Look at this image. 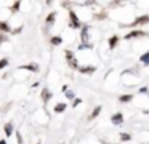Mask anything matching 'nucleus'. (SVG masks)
I'll return each mask as SVG.
<instances>
[{"instance_id": "obj_1", "label": "nucleus", "mask_w": 149, "mask_h": 144, "mask_svg": "<svg viewBox=\"0 0 149 144\" xmlns=\"http://www.w3.org/2000/svg\"><path fill=\"white\" fill-rule=\"evenodd\" d=\"M69 16H71V26H72V27H75V29L80 27V22H79L75 13H74V11H69Z\"/></svg>"}, {"instance_id": "obj_2", "label": "nucleus", "mask_w": 149, "mask_h": 144, "mask_svg": "<svg viewBox=\"0 0 149 144\" xmlns=\"http://www.w3.org/2000/svg\"><path fill=\"white\" fill-rule=\"evenodd\" d=\"M66 58L69 59L71 67H77V63H75V59H74V54H72V51H66Z\"/></svg>"}, {"instance_id": "obj_3", "label": "nucleus", "mask_w": 149, "mask_h": 144, "mask_svg": "<svg viewBox=\"0 0 149 144\" xmlns=\"http://www.w3.org/2000/svg\"><path fill=\"white\" fill-rule=\"evenodd\" d=\"M146 22H149V16H141V18H138L135 22H133L132 26H138V24H146Z\"/></svg>"}, {"instance_id": "obj_4", "label": "nucleus", "mask_w": 149, "mask_h": 144, "mask_svg": "<svg viewBox=\"0 0 149 144\" xmlns=\"http://www.w3.org/2000/svg\"><path fill=\"white\" fill-rule=\"evenodd\" d=\"M132 37H144V32H141V31H133V32H130V34H127L125 38H132Z\"/></svg>"}, {"instance_id": "obj_5", "label": "nucleus", "mask_w": 149, "mask_h": 144, "mask_svg": "<svg viewBox=\"0 0 149 144\" xmlns=\"http://www.w3.org/2000/svg\"><path fill=\"white\" fill-rule=\"evenodd\" d=\"M122 120H123L122 114H116V115L112 117V123H114V125H119V123H122Z\"/></svg>"}, {"instance_id": "obj_6", "label": "nucleus", "mask_w": 149, "mask_h": 144, "mask_svg": "<svg viewBox=\"0 0 149 144\" xmlns=\"http://www.w3.org/2000/svg\"><path fill=\"white\" fill-rule=\"evenodd\" d=\"M0 31H3V32L10 31V26H8V22H5V21H0Z\"/></svg>"}, {"instance_id": "obj_7", "label": "nucleus", "mask_w": 149, "mask_h": 144, "mask_svg": "<svg viewBox=\"0 0 149 144\" xmlns=\"http://www.w3.org/2000/svg\"><path fill=\"white\" fill-rule=\"evenodd\" d=\"M100 112H101V107H100V106H98V107L95 109L93 112H91V115H90V120H93L95 117H98V114H100Z\"/></svg>"}, {"instance_id": "obj_8", "label": "nucleus", "mask_w": 149, "mask_h": 144, "mask_svg": "<svg viewBox=\"0 0 149 144\" xmlns=\"http://www.w3.org/2000/svg\"><path fill=\"white\" fill-rule=\"evenodd\" d=\"M5 133H7V136H10V134L13 133V125L11 123H8L7 127H5Z\"/></svg>"}, {"instance_id": "obj_9", "label": "nucleus", "mask_w": 149, "mask_h": 144, "mask_svg": "<svg viewBox=\"0 0 149 144\" xmlns=\"http://www.w3.org/2000/svg\"><path fill=\"white\" fill-rule=\"evenodd\" d=\"M50 96H52V95H50L48 90H43V93H42V99H43V101H48Z\"/></svg>"}, {"instance_id": "obj_10", "label": "nucleus", "mask_w": 149, "mask_h": 144, "mask_svg": "<svg viewBox=\"0 0 149 144\" xmlns=\"http://www.w3.org/2000/svg\"><path fill=\"white\" fill-rule=\"evenodd\" d=\"M132 98H133L132 95H123V96H120V102H128Z\"/></svg>"}, {"instance_id": "obj_11", "label": "nucleus", "mask_w": 149, "mask_h": 144, "mask_svg": "<svg viewBox=\"0 0 149 144\" xmlns=\"http://www.w3.org/2000/svg\"><path fill=\"white\" fill-rule=\"evenodd\" d=\"M80 72L88 74V72H95V67H80Z\"/></svg>"}, {"instance_id": "obj_12", "label": "nucleus", "mask_w": 149, "mask_h": 144, "mask_svg": "<svg viewBox=\"0 0 149 144\" xmlns=\"http://www.w3.org/2000/svg\"><path fill=\"white\" fill-rule=\"evenodd\" d=\"M55 18H56V15H55V13H50V16L47 18V24H52V22L55 21Z\"/></svg>"}, {"instance_id": "obj_13", "label": "nucleus", "mask_w": 149, "mask_h": 144, "mask_svg": "<svg viewBox=\"0 0 149 144\" xmlns=\"http://www.w3.org/2000/svg\"><path fill=\"white\" fill-rule=\"evenodd\" d=\"M141 63L143 64H149V53H146V54L141 56Z\"/></svg>"}, {"instance_id": "obj_14", "label": "nucleus", "mask_w": 149, "mask_h": 144, "mask_svg": "<svg viewBox=\"0 0 149 144\" xmlns=\"http://www.w3.org/2000/svg\"><path fill=\"white\" fill-rule=\"evenodd\" d=\"M117 40H119V37H112V38H111V42H109V45H111V48H114V47H116V43H117Z\"/></svg>"}, {"instance_id": "obj_15", "label": "nucleus", "mask_w": 149, "mask_h": 144, "mask_svg": "<svg viewBox=\"0 0 149 144\" xmlns=\"http://www.w3.org/2000/svg\"><path fill=\"white\" fill-rule=\"evenodd\" d=\"M87 31H88V27H84V32H82V38H84V42H87V40H88Z\"/></svg>"}, {"instance_id": "obj_16", "label": "nucleus", "mask_w": 149, "mask_h": 144, "mask_svg": "<svg viewBox=\"0 0 149 144\" xmlns=\"http://www.w3.org/2000/svg\"><path fill=\"white\" fill-rule=\"evenodd\" d=\"M64 107H66V104H58V106L55 107V111H56V112H63V111H64Z\"/></svg>"}, {"instance_id": "obj_17", "label": "nucleus", "mask_w": 149, "mask_h": 144, "mask_svg": "<svg viewBox=\"0 0 149 144\" xmlns=\"http://www.w3.org/2000/svg\"><path fill=\"white\" fill-rule=\"evenodd\" d=\"M52 43L53 45H59V43H61V38H59V37H53L52 38Z\"/></svg>"}, {"instance_id": "obj_18", "label": "nucleus", "mask_w": 149, "mask_h": 144, "mask_svg": "<svg viewBox=\"0 0 149 144\" xmlns=\"http://www.w3.org/2000/svg\"><path fill=\"white\" fill-rule=\"evenodd\" d=\"M7 64H8V61H7V59H2V61H0V69H2V67H5Z\"/></svg>"}, {"instance_id": "obj_19", "label": "nucleus", "mask_w": 149, "mask_h": 144, "mask_svg": "<svg viewBox=\"0 0 149 144\" xmlns=\"http://www.w3.org/2000/svg\"><path fill=\"white\" fill-rule=\"evenodd\" d=\"M24 67H26V69H31V70H36V69H37L36 64H31V66H24Z\"/></svg>"}, {"instance_id": "obj_20", "label": "nucleus", "mask_w": 149, "mask_h": 144, "mask_svg": "<svg viewBox=\"0 0 149 144\" xmlns=\"http://www.w3.org/2000/svg\"><path fill=\"white\" fill-rule=\"evenodd\" d=\"M122 139H123V141H128V139H130V134L123 133V134H122Z\"/></svg>"}, {"instance_id": "obj_21", "label": "nucleus", "mask_w": 149, "mask_h": 144, "mask_svg": "<svg viewBox=\"0 0 149 144\" xmlns=\"http://www.w3.org/2000/svg\"><path fill=\"white\" fill-rule=\"evenodd\" d=\"M18 8H19V3H15V5H13V11H16Z\"/></svg>"}, {"instance_id": "obj_22", "label": "nucleus", "mask_w": 149, "mask_h": 144, "mask_svg": "<svg viewBox=\"0 0 149 144\" xmlns=\"http://www.w3.org/2000/svg\"><path fill=\"white\" fill-rule=\"evenodd\" d=\"M2 42H5V37H3V35H0V43H2Z\"/></svg>"}, {"instance_id": "obj_23", "label": "nucleus", "mask_w": 149, "mask_h": 144, "mask_svg": "<svg viewBox=\"0 0 149 144\" xmlns=\"http://www.w3.org/2000/svg\"><path fill=\"white\" fill-rule=\"evenodd\" d=\"M0 144H7V143H5V141H3V139H2V141H0Z\"/></svg>"}]
</instances>
